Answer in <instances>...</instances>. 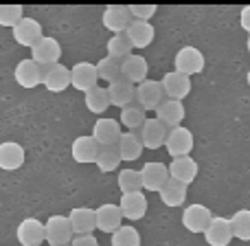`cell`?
<instances>
[{
    "instance_id": "1",
    "label": "cell",
    "mask_w": 250,
    "mask_h": 246,
    "mask_svg": "<svg viewBox=\"0 0 250 246\" xmlns=\"http://www.w3.org/2000/svg\"><path fill=\"white\" fill-rule=\"evenodd\" d=\"M204 64H207V62H204L202 51L195 46H182L180 51L176 53V57H173V70L187 75V77H193V75L202 73Z\"/></svg>"
},
{
    "instance_id": "2",
    "label": "cell",
    "mask_w": 250,
    "mask_h": 246,
    "mask_svg": "<svg viewBox=\"0 0 250 246\" xmlns=\"http://www.w3.org/2000/svg\"><path fill=\"white\" fill-rule=\"evenodd\" d=\"M73 238L75 233L66 216H51L44 222V240L51 246H68Z\"/></svg>"
},
{
    "instance_id": "3",
    "label": "cell",
    "mask_w": 250,
    "mask_h": 246,
    "mask_svg": "<svg viewBox=\"0 0 250 246\" xmlns=\"http://www.w3.org/2000/svg\"><path fill=\"white\" fill-rule=\"evenodd\" d=\"M165 147H167L171 158H180V156H189L193 150V132L185 125L171 128L165 138Z\"/></svg>"
},
{
    "instance_id": "4",
    "label": "cell",
    "mask_w": 250,
    "mask_h": 246,
    "mask_svg": "<svg viewBox=\"0 0 250 246\" xmlns=\"http://www.w3.org/2000/svg\"><path fill=\"white\" fill-rule=\"evenodd\" d=\"M134 101H136V106H141L143 110H156L165 101V92H163L160 82H156V79H145L143 84H138Z\"/></svg>"
},
{
    "instance_id": "5",
    "label": "cell",
    "mask_w": 250,
    "mask_h": 246,
    "mask_svg": "<svg viewBox=\"0 0 250 246\" xmlns=\"http://www.w3.org/2000/svg\"><path fill=\"white\" fill-rule=\"evenodd\" d=\"M202 235H204V240H207L208 246H229L233 242L230 220L229 218H222V216H213Z\"/></svg>"
},
{
    "instance_id": "6",
    "label": "cell",
    "mask_w": 250,
    "mask_h": 246,
    "mask_svg": "<svg viewBox=\"0 0 250 246\" xmlns=\"http://www.w3.org/2000/svg\"><path fill=\"white\" fill-rule=\"evenodd\" d=\"M11 35L20 46H26V48H33L35 44L44 38L42 24H40L35 18H22V20L11 29Z\"/></svg>"
},
{
    "instance_id": "7",
    "label": "cell",
    "mask_w": 250,
    "mask_h": 246,
    "mask_svg": "<svg viewBox=\"0 0 250 246\" xmlns=\"http://www.w3.org/2000/svg\"><path fill=\"white\" fill-rule=\"evenodd\" d=\"M31 55H33L31 60L38 66H42V68L44 66L57 64L62 57V44L57 42L55 38H51V35H44V38L31 48Z\"/></svg>"
},
{
    "instance_id": "8",
    "label": "cell",
    "mask_w": 250,
    "mask_h": 246,
    "mask_svg": "<svg viewBox=\"0 0 250 246\" xmlns=\"http://www.w3.org/2000/svg\"><path fill=\"white\" fill-rule=\"evenodd\" d=\"M121 123L117 119H97L95 128H92V138L97 141L99 147H117L119 138H121Z\"/></svg>"
},
{
    "instance_id": "9",
    "label": "cell",
    "mask_w": 250,
    "mask_h": 246,
    "mask_svg": "<svg viewBox=\"0 0 250 246\" xmlns=\"http://www.w3.org/2000/svg\"><path fill=\"white\" fill-rule=\"evenodd\" d=\"M160 86H163V92L167 99L182 101L185 97H189V92H191V77H187V75H182V73H176V70H169V73H165Z\"/></svg>"
},
{
    "instance_id": "10",
    "label": "cell",
    "mask_w": 250,
    "mask_h": 246,
    "mask_svg": "<svg viewBox=\"0 0 250 246\" xmlns=\"http://www.w3.org/2000/svg\"><path fill=\"white\" fill-rule=\"evenodd\" d=\"M42 84L46 90L51 92H64L70 86V68L64 66L62 62L42 68Z\"/></svg>"
},
{
    "instance_id": "11",
    "label": "cell",
    "mask_w": 250,
    "mask_h": 246,
    "mask_svg": "<svg viewBox=\"0 0 250 246\" xmlns=\"http://www.w3.org/2000/svg\"><path fill=\"white\" fill-rule=\"evenodd\" d=\"M211 211H208V207H204V204L200 202H193L189 204V207H185V211H182V226H185L189 233H204V229H207V224L211 222Z\"/></svg>"
},
{
    "instance_id": "12",
    "label": "cell",
    "mask_w": 250,
    "mask_h": 246,
    "mask_svg": "<svg viewBox=\"0 0 250 246\" xmlns=\"http://www.w3.org/2000/svg\"><path fill=\"white\" fill-rule=\"evenodd\" d=\"M95 222H97V229L104 231V233H114L117 229H121L123 213H121V209H119V204L105 202V204H101V207H97Z\"/></svg>"
},
{
    "instance_id": "13",
    "label": "cell",
    "mask_w": 250,
    "mask_h": 246,
    "mask_svg": "<svg viewBox=\"0 0 250 246\" xmlns=\"http://www.w3.org/2000/svg\"><path fill=\"white\" fill-rule=\"evenodd\" d=\"M104 26L108 31H112L114 35H123L127 31V26L132 24V16H129L127 4H110L104 11Z\"/></svg>"
},
{
    "instance_id": "14",
    "label": "cell",
    "mask_w": 250,
    "mask_h": 246,
    "mask_svg": "<svg viewBox=\"0 0 250 246\" xmlns=\"http://www.w3.org/2000/svg\"><path fill=\"white\" fill-rule=\"evenodd\" d=\"M167 180H169V169H167V165H165V163L149 160V163L143 165V169H141L143 189H147V191H160Z\"/></svg>"
},
{
    "instance_id": "15",
    "label": "cell",
    "mask_w": 250,
    "mask_h": 246,
    "mask_svg": "<svg viewBox=\"0 0 250 246\" xmlns=\"http://www.w3.org/2000/svg\"><path fill=\"white\" fill-rule=\"evenodd\" d=\"M147 73H149V64H147V60L143 55H138V53H132V55H127L121 62V77L127 79L134 86L145 82Z\"/></svg>"
},
{
    "instance_id": "16",
    "label": "cell",
    "mask_w": 250,
    "mask_h": 246,
    "mask_svg": "<svg viewBox=\"0 0 250 246\" xmlns=\"http://www.w3.org/2000/svg\"><path fill=\"white\" fill-rule=\"evenodd\" d=\"M169 169V178H173V180L182 182V185L189 187L191 182L198 178V163H195L191 156H180V158H171V163L167 165Z\"/></svg>"
},
{
    "instance_id": "17",
    "label": "cell",
    "mask_w": 250,
    "mask_h": 246,
    "mask_svg": "<svg viewBox=\"0 0 250 246\" xmlns=\"http://www.w3.org/2000/svg\"><path fill=\"white\" fill-rule=\"evenodd\" d=\"M99 77H97V68L90 62H77V64L70 68V86L77 88L82 92H88L90 88L97 86Z\"/></svg>"
},
{
    "instance_id": "18",
    "label": "cell",
    "mask_w": 250,
    "mask_h": 246,
    "mask_svg": "<svg viewBox=\"0 0 250 246\" xmlns=\"http://www.w3.org/2000/svg\"><path fill=\"white\" fill-rule=\"evenodd\" d=\"M16 238L22 246H40L44 240V224L38 218H24L16 229Z\"/></svg>"
},
{
    "instance_id": "19",
    "label": "cell",
    "mask_w": 250,
    "mask_h": 246,
    "mask_svg": "<svg viewBox=\"0 0 250 246\" xmlns=\"http://www.w3.org/2000/svg\"><path fill=\"white\" fill-rule=\"evenodd\" d=\"M123 218L136 222L143 220L147 213V198L143 191H132V194H121V202H119Z\"/></svg>"
},
{
    "instance_id": "20",
    "label": "cell",
    "mask_w": 250,
    "mask_h": 246,
    "mask_svg": "<svg viewBox=\"0 0 250 246\" xmlns=\"http://www.w3.org/2000/svg\"><path fill=\"white\" fill-rule=\"evenodd\" d=\"M24 147L18 141H4L0 143V169L4 172H16L24 165Z\"/></svg>"
},
{
    "instance_id": "21",
    "label": "cell",
    "mask_w": 250,
    "mask_h": 246,
    "mask_svg": "<svg viewBox=\"0 0 250 246\" xmlns=\"http://www.w3.org/2000/svg\"><path fill=\"white\" fill-rule=\"evenodd\" d=\"M154 112H156V119H158L165 128H178V125L185 121L187 110H185V106H182V101L165 99Z\"/></svg>"
},
{
    "instance_id": "22",
    "label": "cell",
    "mask_w": 250,
    "mask_h": 246,
    "mask_svg": "<svg viewBox=\"0 0 250 246\" xmlns=\"http://www.w3.org/2000/svg\"><path fill=\"white\" fill-rule=\"evenodd\" d=\"M167 138V128L158 121V119H145L141 128V143L145 150H158L165 145Z\"/></svg>"
},
{
    "instance_id": "23",
    "label": "cell",
    "mask_w": 250,
    "mask_h": 246,
    "mask_svg": "<svg viewBox=\"0 0 250 246\" xmlns=\"http://www.w3.org/2000/svg\"><path fill=\"white\" fill-rule=\"evenodd\" d=\"M97 154H99V145H97V141L92 138V134L88 136V134H83V136H77L73 141V145H70V156H73L75 163H95L97 160Z\"/></svg>"
},
{
    "instance_id": "24",
    "label": "cell",
    "mask_w": 250,
    "mask_h": 246,
    "mask_svg": "<svg viewBox=\"0 0 250 246\" xmlns=\"http://www.w3.org/2000/svg\"><path fill=\"white\" fill-rule=\"evenodd\" d=\"M13 77L20 84L22 88H38L42 84V66H38L33 60H22L18 62L16 70H13Z\"/></svg>"
},
{
    "instance_id": "25",
    "label": "cell",
    "mask_w": 250,
    "mask_h": 246,
    "mask_svg": "<svg viewBox=\"0 0 250 246\" xmlns=\"http://www.w3.org/2000/svg\"><path fill=\"white\" fill-rule=\"evenodd\" d=\"M70 229H73L75 235H88L97 229V222H95V209L90 207H75L70 209Z\"/></svg>"
},
{
    "instance_id": "26",
    "label": "cell",
    "mask_w": 250,
    "mask_h": 246,
    "mask_svg": "<svg viewBox=\"0 0 250 246\" xmlns=\"http://www.w3.org/2000/svg\"><path fill=\"white\" fill-rule=\"evenodd\" d=\"M154 26L151 22H138V20H132V24L127 26L125 31V38L127 42L132 44V48H147L151 42H154Z\"/></svg>"
},
{
    "instance_id": "27",
    "label": "cell",
    "mask_w": 250,
    "mask_h": 246,
    "mask_svg": "<svg viewBox=\"0 0 250 246\" xmlns=\"http://www.w3.org/2000/svg\"><path fill=\"white\" fill-rule=\"evenodd\" d=\"M134 95H136V86L129 84L127 79L119 77L117 82L108 84V97H110V104L119 106V108H125V106L134 104Z\"/></svg>"
},
{
    "instance_id": "28",
    "label": "cell",
    "mask_w": 250,
    "mask_h": 246,
    "mask_svg": "<svg viewBox=\"0 0 250 246\" xmlns=\"http://www.w3.org/2000/svg\"><path fill=\"white\" fill-rule=\"evenodd\" d=\"M143 150H145V147H143V143H141V136L134 132H123L117 143V152H119V156H121V160H129V163L141 158Z\"/></svg>"
},
{
    "instance_id": "29",
    "label": "cell",
    "mask_w": 250,
    "mask_h": 246,
    "mask_svg": "<svg viewBox=\"0 0 250 246\" xmlns=\"http://www.w3.org/2000/svg\"><path fill=\"white\" fill-rule=\"evenodd\" d=\"M158 196H160V200H163L165 207H171V209L182 207L185 200H187V185H182V182L169 178V180L165 182L163 189L158 191Z\"/></svg>"
},
{
    "instance_id": "30",
    "label": "cell",
    "mask_w": 250,
    "mask_h": 246,
    "mask_svg": "<svg viewBox=\"0 0 250 246\" xmlns=\"http://www.w3.org/2000/svg\"><path fill=\"white\" fill-rule=\"evenodd\" d=\"M83 104H86V108L90 110V112L104 114L105 110L112 106L110 104V97H108V88L97 84L95 88H90L88 92H83Z\"/></svg>"
},
{
    "instance_id": "31",
    "label": "cell",
    "mask_w": 250,
    "mask_h": 246,
    "mask_svg": "<svg viewBox=\"0 0 250 246\" xmlns=\"http://www.w3.org/2000/svg\"><path fill=\"white\" fill-rule=\"evenodd\" d=\"M119 123H123V128H127V132H134V130H141L143 123H145V110L136 104H129L121 108V117H119Z\"/></svg>"
},
{
    "instance_id": "32",
    "label": "cell",
    "mask_w": 250,
    "mask_h": 246,
    "mask_svg": "<svg viewBox=\"0 0 250 246\" xmlns=\"http://www.w3.org/2000/svg\"><path fill=\"white\" fill-rule=\"evenodd\" d=\"M230 229H233V238L250 242V209H239L230 218Z\"/></svg>"
},
{
    "instance_id": "33",
    "label": "cell",
    "mask_w": 250,
    "mask_h": 246,
    "mask_svg": "<svg viewBox=\"0 0 250 246\" xmlns=\"http://www.w3.org/2000/svg\"><path fill=\"white\" fill-rule=\"evenodd\" d=\"M95 68H97V77H99L101 82L112 84V82H117V79L121 77V62L112 60V57H108V55H105L104 60L97 62Z\"/></svg>"
},
{
    "instance_id": "34",
    "label": "cell",
    "mask_w": 250,
    "mask_h": 246,
    "mask_svg": "<svg viewBox=\"0 0 250 246\" xmlns=\"http://www.w3.org/2000/svg\"><path fill=\"white\" fill-rule=\"evenodd\" d=\"M95 165L99 167V172L110 174L121 165V156H119L117 147H99V154H97Z\"/></svg>"
},
{
    "instance_id": "35",
    "label": "cell",
    "mask_w": 250,
    "mask_h": 246,
    "mask_svg": "<svg viewBox=\"0 0 250 246\" xmlns=\"http://www.w3.org/2000/svg\"><path fill=\"white\" fill-rule=\"evenodd\" d=\"M117 185L121 189V194H132V191H143L141 182V172L138 169H123L117 176Z\"/></svg>"
},
{
    "instance_id": "36",
    "label": "cell",
    "mask_w": 250,
    "mask_h": 246,
    "mask_svg": "<svg viewBox=\"0 0 250 246\" xmlns=\"http://www.w3.org/2000/svg\"><path fill=\"white\" fill-rule=\"evenodd\" d=\"M132 44L127 42V38L125 35H112V38L108 40V57H112V60L117 62H123L127 55H132Z\"/></svg>"
},
{
    "instance_id": "37",
    "label": "cell",
    "mask_w": 250,
    "mask_h": 246,
    "mask_svg": "<svg viewBox=\"0 0 250 246\" xmlns=\"http://www.w3.org/2000/svg\"><path fill=\"white\" fill-rule=\"evenodd\" d=\"M112 246H141V233L134 226L123 224L112 233Z\"/></svg>"
},
{
    "instance_id": "38",
    "label": "cell",
    "mask_w": 250,
    "mask_h": 246,
    "mask_svg": "<svg viewBox=\"0 0 250 246\" xmlns=\"http://www.w3.org/2000/svg\"><path fill=\"white\" fill-rule=\"evenodd\" d=\"M22 20V4H0V26H13Z\"/></svg>"
},
{
    "instance_id": "39",
    "label": "cell",
    "mask_w": 250,
    "mask_h": 246,
    "mask_svg": "<svg viewBox=\"0 0 250 246\" xmlns=\"http://www.w3.org/2000/svg\"><path fill=\"white\" fill-rule=\"evenodd\" d=\"M127 9L132 20L138 22H149V18H154L156 13V4H127Z\"/></svg>"
},
{
    "instance_id": "40",
    "label": "cell",
    "mask_w": 250,
    "mask_h": 246,
    "mask_svg": "<svg viewBox=\"0 0 250 246\" xmlns=\"http://www.w3.org/2000/svg\"><path fill=\"white\" fill-rule=\"evenodd\" d=\"M68 246H99V242H97V238L92 233H88V235H75Z\"/></svg>"
},
{
    "instance_id": "41",
    "label": "cell",
    "mask_w": 250,
    "mask_h": 246,
    "mask_svg": "<svg viewBox=\"0 0 250 246\" xmlns=\"http://www.w3.org/2000/svg\"><path fill=\"white\" fill-rule=\"evenodd\" d=\"M239 24H242V29L250 35V4L239 11Z\"/></svg>"
},
{
    "instance_id": "42",
    "label": "cell",
    "mask_w": 250,
    "mask_h": 246,
    "mask_svg": "<svg viewBox=\"0 0 250 246\" xmlns=\"http://www.w3.org/2000/svg\"><path fill=\"white\" fill-rule=\"evenodd\" d=\"M246 82H248V86H250V70H248V75H246Z\"/></svg>"
},
{
    "instance_id": "43",
    "label": "cell",
    "mask_w": 250,
    "mask_h": 246,
    "mask_svg": "<svg viewBox=\"0 0 250 246\" xmlns=\"http://www.w3.org/2000/svg\"><path fill=\"white\" fill-rule=\"evenodd\" d=\"M246 46H248V53H250V35H248V42H246Z\"/></svg>"
}]
</instances>
